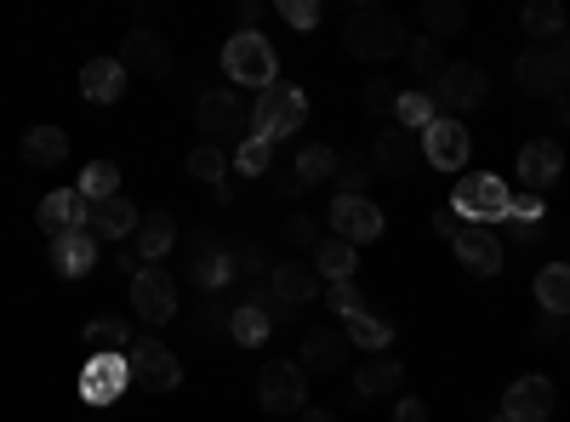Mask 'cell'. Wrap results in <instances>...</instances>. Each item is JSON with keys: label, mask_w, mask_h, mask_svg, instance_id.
I'll return each instance as SVG.
<instances>
[{"label": "cell", "mask_w": 570, "mask_h": 422, "mask_svg": "<svg viewBox=\"0 0 570 422\" xmlns=\"http://www.w3.org/2000/svg\"><path fill=\"white\" fill-rule=\"evenodd\" d=\"M394 422H428V405L422 400H400L394 405Z\"/></svg>", "instance_id": "49"}, {"label": "cell", "mask_w": 570, "mask_h": 422, "mask_svg": "<svg viewBox=\"0 0 570 422\" xmlns=\"http://www.w3.org/2000/svg\"><path fill=\"white\" fill-rule=\"evenodd\" d=\"M468 149H473V137H468V126L451 120V115H440L434 126L422 131V160L434 166V171H462V166H468Z\"/></svg>", "instance_id": "11"}, {"label": "cell", "mask_w": 570, "mask_h": 422, "mask_svg": "<svg viewBox=\"0 0 570 422\" xmlns=\"http://www.w3.org/2000/svg\"><path fill=\"white\" fill-rule=\"evenodd\" d=\"M394 115H400V126H405V131H416V137H422L428 126L440 120V104H434V91H400Z\"/></svg>", "instance_id": "34"}, {"label": "cell", "mask_w": 570, "mask_h": 422, "mask_svg": "<svg viewBox=\"0 0 570 422\" xmlns=\"http://www.w3.org/2000/svg\"><path fill=\"white\" fill-rule=\"evenodd\" d=\"M257 18H263L257 0H240V7H234V23H240V29H257Z\"/></svg>", "instance_id": "50"}, {"label": "cell", "mask_w": 570, "mask_h": 422, "mask_svg": "<svg viewBox=\"0 0 570 422\" xmlns=\"http://www.w3.org/2000/svg\"><path fill=\"white\" fill-rule=\"evenodd\" d=\"M360 308H365V297L354 292V279H331V314L348 320V314H360Z\"/></svg>", "instance_id": "43"}, {"label": "cell", "mask_w": 570, "mask_h": 422, "mask_svg": "<svg viewBox=\"0 0 570 422\" xmlns=\"http://www.w3.org/2000/svg\"><path fill=\"white\" fill-rule=\"evenodd\" d=\"M337 171H343V195H360V183H365V160H343V155H337Z\"/></svg>", "instance_id": "48"}, {"label": "cell", "mask_w": 570, "mask_h": 422, "mask_svg": "<svg viewBox=\"0 0 570 422\" xmlns=\"http://www.w3.org/2000/svg\"><path fill=\"white\" fill-rule=\"evenodd\" d=\"M400 377H405V365H400L394 354H371V360L354 371V389H360V394H394Z\"/></svg>", "instance_id": "31"}, {"label": "cell", "mask_w": 570, "mask_h": 422, "mask_svg": "<svg viewBox=\"0 0 570 422\" xmlns=\"http://www.w3.org/2000/svg\"><path fill=\"white\" fill-rule=\"evenodd\" d=\"M553 411V383L548 377H519L502 394V422H548Z\"/></svg>", "instance_id": "18"}, {"label": "cell", "mask_w": 570, "mask_h": 422, "mask_svg": "<svg viewBox=\"0 0 570 422\" xmlns=\"http://www.w3.org/2000/svg\"><path fill=\"white\" fill-rule=\"evenodd\" d=\"M394 104H400V86H389V80L365 86V115H394Z\"/></svg>", "instance_id": "42"}, {"label": "cell", "mask_w": 570, "mask_h": 422, "mask_svg": "<svg viewBox=\"0 0 570 422\" xmlns=\"http://www.w3.org/2000/svg\"><path fill=\"white\" fill-rule=\"evenodd\" d=\"M86 349H91V354H126V349H131L126 320H109V314H98V320L86 325Z\"/></svg>", "instance_id": "36"}, {"label": "cell", "mask_w": 570, "mask_h": 422, "mask_svg": "<svg viewBox=\"0 0 570 422\" xmlns=\"http://www.w3.org/2000/svg\"><path fill=\"white\" fill-rule=\"evenodd\" d=\"M18 149H23L29 166H58V160L69 155V131H63V126H29Z\"/></svg>", "instance_id": "28"}, {"label": "cell", "mask_w": 570, "mask_h": 422, "mask_svg": "<svg viewBox=\"0 0 570 422\" xmlns=\"http://www.w3.org/2000/svg\"><path fill=\"white\" fill-rule=\"evenodd\" d=\"M559 104H570V80H564V91H559Z\"/></svg>", "instance_id": "53"}, {"label": "cell", "mask_w": 570, "mask_h": 422, "mask_svg": "<svg viewBox=\"0 0 570 422\" xmlns=\"http://www.w3.org/2000/svg\"><path fill=\"white\" fill-rule=\"evenodd\" d=\"M354 263H360V246L337 241V234H325L314 246V274L320 279H354Z\"/></svg>", "instance_id": "30"}, {"label": "cell", "mask_w": 570, "mask_h": 422, "mask_svg": "<svg viewBox=\"0 0 570 422\" xmlns=\"http://www.w3.org/2000/svg\"><path fill=\"white\" fill-rule=\"evenodd\" d=\"M297 422H337V416L320 411V405H303V411H297Z\"/></svg>", "instance_id": "52"}, {"label": "cell", "mask_w": 570, "mask_h": 422, "mask_svg": "<svg viewBox=\"0 0 570 422\" xmlns=\"http://www.w3.org/2000/svg\"><path fill=\"white\" fill-rule=\"evenodd\" d=\"M126 371H131V383H137L142 394H171V389L183 383L177 354H171L166 343H155V337H142V343L126 349Z\"/></svg>", "instance_id": "5"}, {"label": "cell", "mask_w": 570, "mask_h": 422, "mask_svg": "<svg viewBox=\"0 0 570 422\" xmlns=\"http://www.w3.org/2000/svg\"><path fill=\"white\" fill-rule=\"evenodd\" d=\"M559 171H564V149L553 144V137H537V144H525V149H519V183H525L531 195L553 189V183H559Z\"/></svg>", "instance_id": "17"}, {"label": "cell", "mask_w": 570, "mask_h": 422, "mask_svg": "<svg viewBox=\"0 0 570 422\" xmlns=\"http://www.w3.org/2000/svg\"><path fill=\"white\" fill-rule=\"evenodd\" d=\"M188 274H195V286H200V292H223V286H228V274H234V252L217 246V241H200L195 257H188Z\"/></svg>", "instance_id": "26"}, {"label": "cell", "mask_w": 570, "mask_h": 422, "mask_svg": "<svg viewBox=\"0 0 570 422\" xmlns=\"http://www.w3.org/2000/svg\"><path fill=\"white\" fill-rule=\"evenodd\" d=\"M126 383H131L126 354H91V360L80 365V400H86V405H109V400H120Z\"/></svg>", "instance_id": "13"}, {"label": "cell", "mask_w": 570, "mask_h": 422, "mask_svg": "<svg viewBox=\"0 0 570 422\" xmlns=\"http://www.w3.org/2000/svg\"><path fill=\"white\" fill-rule=\"evenodd\" d=\"M120 91H126V63H120V58H91V63L80 69V98L115 104Z\"/></svg>", "instance_id": "25"}, {"label": "cell", "mask_w": 570, "mask_h": 422, "mask_svg": "<svg viewBox=\"0 0 570 422\" xmlns=\"http://www.w3.org/2000/svg\"><path fill=\"white\" fill-rule=\"evenodd\" d=\"M343 46L354 58H365V63H383V58H394V52H405V29H400V18H389V12H376V7H354L348 12V23H343Z\"/></svg>", "instance_id": "3"}, {"label": "cell", "mask_w": 570, "mask_h": 422, "mask_svg": "<svg viewBox=\"0 0 570 422\" xmlns=\"http://www.w3.org/2000/svg\"><path fill=\"white\" fill-rule=\"evenodd\" d=\"M279 18L292 23V29H314L320 23V7H314V0H279Z\"/></svg>", "instance_id": "44"}, {"label": "cell", "mask_w": 570, "mask_h": 422, "mask_svg": "<svg viewBox=\"0 0 570 422\" xmlns=\"http://www.w3.org/2000/svg\"><path fill=\"white\" fill-rule=\"evenodd\" d=\"M171 246H177V223H171V212H142V217H137V234H131L137 263L149 268V263H160Z\"/></svg>", "instance_id": "21"}, {"label": "cell", "mask_w": 570, "mask_h": 422, "mask_svg": "<svg viewBox=\"0 0 570 422\" xmlns=\"http://www.w3.org/2000/svg\"><path fill=\"white\" fill-rule=\"evenodd\" d=\"M80 195H86V206L115 200V195H120V166H115V160H91V166L80 171Z\"/></svg>", "instance_id": "35"}, {"label": "cell", "mask_w": 570, "mask_h": 422, "mask_svg": "<svg viewBox=\"0 0 570 422\" xmlns=\"http://www.w3.org/2000/svg\"><path fill=\"white\" fill-rule=\"evenodd\" d=\"M86 212H91V206H86V195H80V189H52V195H46V200L35 206V223L58 241V234L86 228Z\"/></svg>", "instance_id": "19"}, {"label": "cell", "mask_w": 570, "mask_h": 422, "mask_svg": "<svg viewBox=\"0 0 570 422\" xmlns=\"http://www.w3.org/2000/svg\"><path fill=\"white\" fill-rule=\"evenodd\" d=\"M405 58H411V69L428 75V80H440V69H445V58H440V46H434V40H411V46H405Z\"/></svg>", "instance_id": "41"}, {"label": "cell", "mask_w": 570, "mask_h": 422, "mask_svg": "<svg viewBox=\"0 0 570 422\" xmlns=\"http://www.w3.org/2000/svg\"><path fill=\"white\" fill-rule=\"evenodd\" d=\"M513 80L525 86V91H564V80H570V52L564 46H531L525 58L513 63Z\"/></svg>", "instance_id": "10"}, {"label": "cell", "mask_w": 570, "mask_h": 422, "mask_svg": "<svg viewBox=\"0 0 570 422\" xmlns=\"http://www.w3.org/2000/svg\"><path fill=\"white\" fill-rule=\"evenodd\" d=\"M348 343L365 349V354H389V343H394V320H383L376 308L348 314Z\"/></svg>", "instance_id": "29"}, {"label": "cell", "mask_w": 570, "mask_h": 422, "mask_svg": "<svg viewBox=\"0 0 570 422\" xmlns=\"http://www.w3.org/2000/svg\"><path fill=\"white\" fill-rule=\"evenodd\" d=\"M525 35L531 40L564 35V7H559V0H531V7H525Z\"/></svg>", "instance_id": "37"}, {"label": "cell", "mask_w": 570, "mask_h": 422, "mask_svg": "<svg viewBox=\"0 0 570 422\" xmlns=\"http://www.w3.org/2000/svg\"><path fill=\"white\" fill-rule=\"evenodd\" d=\"M120 63H126V69H137V75H149V80H160V75L171 69V52H166V40H160L155 29H131V35H126Z\"/></svg>", "instance_id": "22"}, {"label": "cell", "mask_w": 570, "mask_h": 422, "mask_svg": "<svg viewBox=\"0 0 570 422\" xmlns=\"http://www.w3.org/2000/svg\"><path fill=\"white\" fill-rule=\"evenodd\" d=\"M257 400H263V411H274V416H297V411L308 405V371H303L297 360H274V365H263Z\"/></svg>", "instance_id": "6"}, {"label": "cell", "mask_w": 570, "mask_h": 422, "mask_svg": "<svg viewBox=\"0 0 570 422\" xmlns=\"http://www.w3.org/2000/svg\"><path fill=\"white\" fill-rule=\"evenodd\" d=\"M348 360V332H331V325H314V332L303 337V371H325V377H331V371H337Z\"/></svg>", "instance_id": "24"}, {"label": "cell", "mask_w": 570, "mask_h": 422, "mask_svg": "<svg viewBox=\"0 0 570 422\" xmlns=\"http://www.w3.org/2000/svg\"><path fill=\"white\" fill-rule=\"evenodd\" d=\"M234 268H246L240 279H268V263H263V252H257V246H246V252H234Z\"/></svg>", "instance_id": "46"}, {"label": "cell", "mask_w": 570, "mask_h": 422, "mask_svg": "<svg viewBox=\"0 0 570 422\" xmlns=\"http://www.w3.org/2000/svg\"><path fill=\"white\" fill-rule=\"evenodd\" d=\"M331 171H337V155H331L325 144H308V149L297 155V171H292V183H285V189H314V183H325Z\"/></svg>", "instance_id": "33"}, {"label": "cell", "mask_w": 570, "mask_h": 422, "mask_svg": "<svg viewBox=\"0 0 570 422\" xmlns=\"http://www.w3.org/2000/svg\"><path fill=\"white\" fill-rule=\"evenodd\" d=\"M456 257H462V268L473 274V279H491V274H502V241L491 228H480V223H462L456 228Z\"/></svg>", "instance_id": "14"}, {"label": "cell", "mask_w": 570, "mask_h": 422, "mask_svg": "<svg viewBox=\"0 0 570 422\" xmlns=\"http://www.w3.org/2000/svg\"><path fill=\"white\" fill-rule=\"evenodd\" d=\"M331 234L348 241V246H365V241L383 234V212H376L365 195H337L331 200Z\"/></svg>", "instance_id": "12"}, {"label": "cell", "mask_w": 570, "mask_h": 422, "mask_svg": "<svg viewBox=\"0 0 570 422\" xmlns=\"http://www.w3.org/2000/svg\"><path fill=\"white\" fill-rule=\"evenodd\" d=\"M451 212L456 223H508L513 217V189L497 177V171H468L456 189H451Z\"/></svg>", "instance_id": "2"}, {"label": "cell", "mask_w": 570, "mask_h": 422, "mask_svg": "<svg viewBox=\"0 0 570 422\" xmlns=\"http://www.w3.org/2000/svg\"><path fill=\"white\" fill-rule=\"evenodd\" d=\"M131 308H137V320L166 325V320L177 314V279H171L160 263L137 268V274H131Z\"/></svg>", "instance_id": "9"}, {"label": "cell", "mask_w": 570, "mask_h": 422, "mask_svg": "<svg viewBox=\"0 0 570 422\" xmlns=\"http://www.w3.org/2000/svg\"><path fill=\"white\" fill-rule=\"evenodd\" d=\"M468 23V7H456V0H428L422 7V29L428 35H456Z\"/></svg>", "instance_id": "38"}, {"label": "cell", "mask_w": 570, "mask_h": 422, "mask_svg": "<svg viewBox=\"0 0 570 422\" xmlns=\"http://www.w3.org/2000/svg\"><path fill=\"white\" fill-rule=\"evenodd\" d=\"M52 268H58L63 279H80V274H91V268H98V241H91L86 228H75V234H58V241H52Z\"/></svg>", "instance_id": "23"}, {"label": "cell", "mask_w": 570, "mask_h": 422, "mask_svg": "<svg viewBox=\"0 0 570 422\" xmlns=\"http://www.w3.org/2000/svg\"><path fill=\"white\" fill-rule=\"evenodd\" d=\"M268 314H274V303H268V297H252V303H240V308L228 314V337L240 343V349H257V343L268 337V325H274Z\"/></svg>", "instance_id": "27"}, {"label": "cell", "mask_w": 570, "mask_h": 422, "mask_svg": "<svg viewBox=\"0 0 570 422\" xmlns=\"http://www.w3.org/2000/svg\"><path fill=\"white\" fill-rule=\"evenodd\" d=\"M537 303H542L553 320L570 314V263H548V268L537 274Z\"/></svg>", "instance_id": "32"}, {"label": "cell", "mask_w": 570, "mask_h": 422, "mask_svg": "<svg viewBox=\"0 0 570 422\" xmlns=\"http://www.w3.org/2000/svg\"><path fill=\"white\" fill-rule=\"evenodd\" d=\"M303 120H308V98H303L292 80H274L263 98H257V109H252V137L279 144V137H292Z\"/></svg>", "instance_id": "4"}, {"label": "cell", "mask_w": 570, "mask_h": 422, "mask_svg": "<svg viewBox=\"0 0 570 422\" xmlns=\"http://www.w3.org/2000/svg\"><path fill=\"white\" fill-rule=\"evenodd\" d=\"M223 75H228L234 86H257V91H268V86L279 80V58H274L268 35H263V29H234L228 46H223Z\"/></svg>", "instance_id": "1"}, {"label": "cell", "mask_w": 570, "mask_h": 422, "mask_svg": "<svg viewBox=\"0 0 570 422\" xmlns=\"http://www.w3.org/2000/svg\"><path fill=\"white\" fill-rule=\"evenodd\" d=\"M513 217H519V223H542V195H531V189L513 195Z\"/></svg>", "instance_id": "47"}, {"label": "cell", "mask_w": 570, "mask_h": 422, "mask_svg": "<svg viewBox=\"0 0 570 422\" xmlns=\"http://www.w3.org/2000/svg\"><path fill=\"white\" fill-rule=\"evenodd\" d=\"M485 98H491V80H485L480 63H445L440 80H434V104H440L451 120L468 115V109H480Z\"/></svg>", "instance_id": "7"}, {"label": "cell", "mask_w": 570, "mask_h": 422, "mask_svg": "<svg viewBox=\"0 0 570 422\" xmlns=\"http://www.w3.org/2000/svg\"><path fill=\"white\" fill-rule=\"evenodd\" d=\"M434 228L445 234V241H456V228H462V223H456V212H440V217H434Z\"/></svg>", "instance_id": "51"}, {"label": "cell", "mask_w": 570, "mask_h": 422, "mask_svg": "<svg viewBox=\"0 0 570 422\" xmlns=\"http://www.w3.org/2000/svg\"><path fill=\"white\" fill-rule=\"evenodd\" d=\"M497 422H502V416H497Z\"/></svg>", "instance_id": "54"}, {"label": "cell", "mask_w": 570, "mask_h": 422, "mask_svg": "<svg viewBox=\"0 0 570 422\" xmlns=\"http://www.w3.org/2000/svg\"><path fill=\"white\" fill-rule=\"evenodd\" d=\"M228 166L246 171V177H263V171L274 166V144H263V137H240V149H234Z\"/></svg>", "instance_id": "39"}, {"label": "cell", "mask_w": 570, "mask_h": 422, "mask_svg": "<svg viewBox=\"0 0 570 422\" xmlns=\"http://www.w3.org/2000/svg\"><path fill=\"white\" fill-rule=\"evenodd\" d=\"M137 217H142V212H137L126 195H115V200H98V206L86 212V234H91V241H131Z\"/></svg>", "instance_id": "20"}, {"label": "cell", "mask_w": 570, "mask_h": 422, "mask_svg": "<svg viewBox=\"0 0 570 422\" xmlns=\"http://www.w3.org/2000/svg\"><path fill=\"white\" fill-rule=\"evenodd\" d=\"M268 292H274V303H285V308H303V303L320 297V274H314V263L285 257V263L268 268Z\"/></svg>", "instance_id": "15"}, {"label": "cell", "mask_w": 570, "mask_h": 422, "mask_svg": "<svg viewBox=\"0 0 570 422\" xmlns=\"http://www.w3.org/2000/svg\"><path fill=\"white\" fill-rule=\"evenodd\" d=\"M195 120H200L206 137H240V131H252V109L240 104V91H234V86H212V91H200Z\"/></svg>", "instance_id": "8"}, {"label": "cell", "mask_w": 570, "mask_h": 422, "mask_svg": "<svg viewBox=\"0 0 570 422\" xmlns=\"http://www.w3.org/2000/svg\"><path fill=\"white\" fill-rule=\"evenodd\" d=\"M371 160H376V171H389V177H411L422 166V137L405 131V126H389L383 137H376Z\"/></svg>", "instance_id": "16"}, {"label": "cell", "mask_w": 570, "mask_h": 422, "mask_svg": "<svg viewBox=\"0 0 570 422\" xmlns=\"http://www.w3.org/2000/svg\"><path fill=\"white\" fill-rule=\"evenodd\" d=\"M188 171H195L200 183H223V171H228V155H223L217 144H200L195 155H188Z\"/></svg>", "instance_id": "40"}, {"label": "cell", "mask_w": 570, "mask_h": 422, "mask_svg": "<svg viewBox=\"0 0 570 422\" xmlns=\"http://www.w3.org/2000/svg\"><path fill=\"white\" fill-rule=\"evenodd\" d=\"M285 241L314 252V246H320V223H314V217H303V212H297V217H285Z\"/></svg>", "instance_id": "45"}]
</instances>
